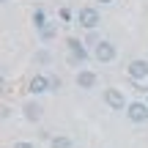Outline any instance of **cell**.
<instances>
[{
  "label": "cell",
  "instance_id": "1",
  "mask_svg": "<svg viewBox=\"0 0 148 148\" xmlns=\"http://www.w3.org/2000/svg\"><path fill=\"white\" fill-rule=\"evenodd\" d=\"M66 49H69V60H71V66H82L85 60L90 58L93 52H88V44L85 41H79V38H66Z\"/></svg>",
  "mask_w": 148,
  "mask_h": 148
},
{
  "label": "cell",
  "instance_id": "2",
  "mask_svg": "<svg viewBox=\"0 0 148 148\" xmlns=\"http://www.w3.org/2000/svg\"><path fill=\"white\" fill-rule=\"evenodd\" d=\"M77 25L85 27L88 33H93L96 27L101 25V14H99V8H93V5H85V8H79V11H77Z\"/></svg>",
  "mask_w": 148,
  "mask_h": 148
},
{
  "label": "cell",
  "instance_id": "3",
  "mask_svg": "<svg viewBox=\"0 0 148 148\" xmlns=\"http://www.w3.org/2000/svg\"><path fill=\"white\" fill-rule=\"evenodd\" d=\"M115 58H118V49H115V44L107 41V38H101L93 47V60H99V63H112Z\"/></svg>",
  "mask_w": 148,
  "mask_h": 148
},
{
  "label": "cell",
  "instance_id": "4",
  "mask_svg": "<svg viewBox=\"0 0 148 148\" xmlns=\"http://www.w3.org/2000/svg\"><path fill=\"white\" fill-rule=\"evenodd\" d=\"M104 104L110 107V110H123V112H126L129 101H126V96H123L121 88H107L104 90Z\"/></svg>",
  "mask_w": 148,
  "mask_h": 148
},
{
  "label": "cell",
  "instance_id": "5",
  "mask_svg": "<svg viewBox=\"0 0 148 148\" xmlns=\"http://www.w3.org/2000/svg\"><path fill=\"white\" fill-rule=\"evenodd\" d=\"M126 74H129V79H132V82H145V79H148V60L134 58L132 63L126 66Z\"/></svg>",
  "mask_w": 148,
  "mask_h": 148
},
{
  "label": "cell",
  "instance_id": "6",
  "mask_svg": "<svg viewBox=\"0 0 148 148\" xmlns=\"http://www.w3.org/2000/svg\"><path fill=\"white\" fill-rule=\"evenodd\" d=\"M126 118H129V123H145L148 121V104L145 101H129Z\"/></svg>",
  "mask_w": 148,
  "mask_h": 148
},
{
  "label": "cell",
  "instance_id": "7",
  "mask_svg": "<svg viewBox=\"0 0 148 148\" xmlns=\"http://www.w3.org/2000/svg\"><path fill=\"white\" fill-rule=\"evenodd\" d=\"M74 82H77V88L90 90V88H96V82H99V74L90 71V69H79V71H77V77H74Z\"/></svg>",
  "mask_w": 148,
  "mask_h": 148
},
{
  "label": "cell",
  "instance_id": "8",
  "mask_svg": "<svg viewBox=\"0 0 148 148\" xmlns=\"http://www.w3.org/2000/svg\"><path fill=\"white\" fill-rule=\"evenodd\" d=\"M22 115H25V121L38 123L41 115H44V107L38 104V101H25V104H22Z\"/></svg>",
  "mask_w": 148,
  "mask_h": 148
},
{
  "label": "cell",
  "instance_id": "9",
  "mask_svg": "<svg viewBox=\"0 0 148 148\" xmlns=\"http://www.w3.org/2000/svg\"><path fill=\"white\" fill-rule=\"evenodd\" d=\"M27 90H30L33 96H41L49 90V77L47 74H36V77H30V82H27Z\"/></svg>",
  "mask_w": 148,
  "mask_h": 148
},
{
  "label": "cell",
  "instance_id": "10",
  "mask_svg": "<svg viewBox=\"0 0 148 148\" xmlns=\"http://www.w3.org/2000/svg\"><path fill=\"white\" fill-rule=\"evenodd\" d=\"M33 60H36L38 66H49V63H52V52H49L47 47H41V49H36V55H33Z\"/></svg>",
  "mask_w": 148,
  "mask_h": 148
},
{
  "label": "cell",
  "instance_id": "11",
  "mask_svg": "<svg viewBox=\"0 0 148 148\" xmlns=\"http://www.w3.org/2000/svg\"><path fill=\"white\" fill-rule=\"evenodd\" d=\"M49 148H74V140L66 137V134H58V137L49 140Z\"/></svg>",
  "mask_w": 148,
  "mask_h": 148
},
{
  "label": "cell",
  "instance_id": "12",
  "mask_svg": "<svg viewBox=\"0 0 148 148\" xmlns=\"http://www.w3.org/2000/svg\"><path fill=\"white\" fill-rule=\"evenodd\" d=\"M33 25H36L38 33H41L44 27H49V25H47V14H44V8H36V11H33Z\"/></svg>",
  "mask_w": 148,
  "mask_h": 148
},
{
  "label": "cell",
  "instance_id": "13",
  "mask_svg": "<svg viewBox=\"0 0 148 148\" xmlns=\"http://www.w3.org/2000/svg\"><path fill=\"white\" fill-rule=\"evenodd\" d=\"M38 36H41V41H49V38H55V25H49V27H44V30L38 33Z\"/></svg>",
  "mask_w": 148,
  "mask_h": 148
},
{
  "label": "cell",
  "instance_id": "14",
  "mask_svg": "<svg viewBox=\"0 0 148 148\" xmlns=\"http://www.w3.org/2000/svg\"><path fill=\"white\" fill-rule=\"evenodd\" d=\"M60 77H49V90H60Z\"/></svg>",
  "mask_w": 148,
  "mask_h": 148
},
{
  "label": "cell",
  "instance_id": "15",
  "mask_svg": "<svg viewBox=\"0 0 148 148\" xmlns=\"http://www.w3.org/2000/svg\"><path fill=\"white\" fill-rule=\"evenodd\" d=\"M11 148H36V145H33L30 140H16V143L11 145Z\"/></svg>",
  "mask_w": 148,
  "mask_h": 148
},
{
  "label": "cell",
  "instance_id": "16",
  "mask_svg": "<svg viewBox=\"0 0 148 148\" xmlns=\"http://www.w3.org/2000/svg\"><path fill=\"white\" fill-rule=\"evenodd\" d=\"M99 41H101V38L96 36V30H93V33H88V38H85V44H93V47H96Z\"/></svg>",
  "mask_w": 148,
  "mask_h": 148
},
{
  "label": "cell",
  "instance_id": "17",
  "mask_svg": "<svg viewBox=\"0 0 148 148\" xmlns=\"http://www.w3.org/2000/svg\"><path fill=\"white\" fill-rule=\"evenodd\" d=\"M0 115H3V121H8V118H11V107L3 104V107H0Z\"/></svg>",
  "mask_w": 148,
  "mask_h": 148
},
{
  "label": "cell",
  "instance_id": "18",
  "mask_svg": "<svg viewBox=\"0 0 148 148\" xmlns=\"http://www.w3.org/2000/svg\"><path fill=\"white\" fill-rule=\"evenodd\" d=\"M60 19L69 22V19H71V11H69V8H60Z\"/></svg>",
  "mask_w": 148,
  "mask_h": 148
},
{
  "label": "cell",
  "instance_id": "19",
  "mask_svg": "<svg viewBox=\"0 0 148 148\" xmlns=\"http://www.w3.org/2000/svg\"><path fill=\"white\" fill-rule=\"evenodd\" d=\"M96 3H101V5H110V3H112V0H96Z\"/></svg>",
  "mask_w": 148,
  "mask_h": 148
},
{
  "label": "cell",
  "instance_id": "20",
  "mask_svg": "<svg viewBox=\"0 0 148 148\" xmlns=\"http://www.w3.org/2000/svg\"><path fill=\"white\" fill-rule=\"evenodd\" d=\"M145 104H148V99H145Z\"/></svg>",
  "mask_w": 148,
  "mask_h": 148
}]
</instances>
